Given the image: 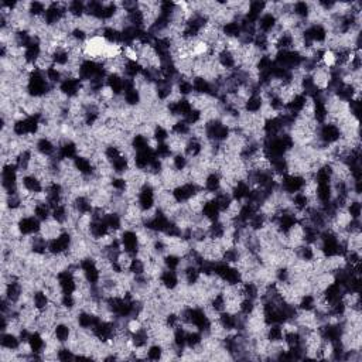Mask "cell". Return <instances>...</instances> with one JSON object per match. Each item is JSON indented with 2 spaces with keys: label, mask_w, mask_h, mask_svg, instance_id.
<instances>
[{
  "label": "cell",
  "mask_w": 362,
  "mask_h": 362,
  "mask_svg": "<svg viewBox=\"0 0 362 362\" xmlns=\"http://www.w3.org/2000/svg\"><path fill=\"white\" fill-rule=\"evenodd\" d=\"M72 238H74V235L64 229L57 238L48 241V253H51V255H64V253H67L70 251L71 245H72Z\"/></svg>",
  "instance_id": "1"
},
{
  "label": "cell",
  "mask_w": 362,
  "mask_h": 362,
  "mask_svg": "<svg viewBox=\"0 0 362 362\" xmlns=\"http://www.w3.org/2000/svg\"><path fill=\"white\" fill-rule=\"evenodd\" d=\"M306 184V179L303 176H297V174H285L280 180V190L285 191L289 195H293L296 192H300L303 190Z\"/></svg>",
  "instance_id": "2"
},
{
  "label": "cell",
  "mask_w": 362,
  "mask_h": 362,
  "mask_svg": "<svg viewBox=\"0 0 362 362\" xmlns=\"http://www.w3.org/2000/svg\"><path fill=\"white\" fill-rule=\"evenodd\" d=\"M120 244H122V249L128 252L129 255L133 257L138 256L140 244H139V235L136 231H132V229L120 231Z\"/></svg>",
  "instance_id": "3"
},
{
  "label": "cell",
  "mask_w": 362,
  "mask_h": 362,
  "mask_svg": "<svg viewBox=\"0 0 362 362\" xmlns=\"http://www.w3.org/2000/svg\"><path fill=\"white\" fill-rule=\"evenodd\" d=\"M41 224L43 222L40 219H37L34 215H30V217H23L17 222V228L23 236H33V235L40 234Z\"/></svg>",
  "instance_id": "4"
},
{
  "label": "cell",
  "mask_w": 362,
  "mask_h": 362,
  "mask_svg": "<svg viewBox=\"0 0 362 362\" xmlns=\"http://www.w3.org/2000/svg\"><path fill=\"white\" fill-rule=\"evenodd\" d=\"M82 81L79 78H65L63 82L58 85V89L61 91V94L65 95L68 99H74L79 94L82 92Z\"/></svg>",
  "instance_id": "5"
},
{
  "label": "cell",
  "mask_w": 362,
  "mask_h": 362,
  "mask_svg": "<svg viewBox=\"0 0 362 362\" xmlns=\"http://www.w3.org/2000/svg\"><path fill=\"white\" fill-rule=\"evenodd\" d=\"M58 146L54 143L51 139L48 138H38L36 142V147L34 150L40 154H43L45 157H53L54 154L57 153Z\"/></svg>",
  "instance_id": "6"
},
{
  "label": "cell",
  "mask_w": 362,
  "mask_h": 362,
  "mask_svg": "<svg viewBox=\"0 0 362 362\" xmlns=\"http://www.w3.org/2000/svg\"><path fill=\"white\" fill-rule=\"evenodd\" d=\"M277 24V17L272 13H267L265 11L260 19L257 20V24H256V30L257 33H263V34H269L272 32Z\"/></svg>",
  "instance_id": "7"
},
{
  "label": "cell",
  "mask_w": 362,
  "mask_h": 362,
  "mask_svg": "<svg viewBox=\"0 0 362 362\" xmlns=\"http://www.w3.org/2000/svg\"><path fill=\"white\" fill-rule=\"evenodd\" d=\"M160 283L163 288H166L167 290H174L180 285V277L179 273L176 270H169V269H164L159 276Z\"/></svg>",
  "instance_id": "8"
},
{
  "label": "cell",
  "mask_w": 362,
  "mask_h": 362,
  "mask_svg": "<svg viewBox=\"0 0 362 362\" xmlns=\"http://www.w3.org/2000/svg\"><path fill=\"white\" fill-rule=\"evenodd\" d=\"M74 167L75 170L78 171L81 176H94L95 174V167H94V163L91 161V159L84 157V156H76L74 159Z\"/></svg>",
  "instance_id": "9"
},
{
  "label": "cell",
  "mask_w": 362,
  "mask_h": 362,
  "mask_svg": "<svg viewBox=\"0 0 362 362\" xmlns=\"http://www.w3.org/2000/svg\"><path fill=\"white\" fill-rule=\"evenodd\" d=\"M107 86L110 88L115 96H122L125 91V78L120 74H109L107 76Z\"/></svg>",
  "instance_id": "10"
},
{
  "label": "cell",
  "mask_w": 362,
  "mask_h": 362,
  "mask_svg": "<svg viewBox=\"0 0 362 362\" xmlns=\"http://www.w3.org/2000/svg\"><path fill=\"white\" fill-rule=\"evenodd\" d=\"M201 214H203L204 218H207L210 222H215L221 217V210H219L217 201L213 198V200H210V201H207V203L204 204Z\"/></svg>",
  "instance_id": "11"
},
{
  "label": "cell",
  "mask_w": 362,
  "mask_h": 362,
  "mask_svg": "<svg viewBox=\"0 0 362 362\" xmlns=\"http://www.w3.org/2000/svg\"><path fill=\"white\" fill-rule=\"evenodd\" d=\"M72 331H74V328L70 324L61 321V323H57L55 324V327H54V335H55V338L60 341L61 344L65 345L70 341V338H71Z\"/></svg>",
  "instance_id": "12"
},
{
  "label": "cell",
  "mask_w": 362,
  "mask_h": 362,
  "mask_svg": "<svg viewBox=\"0 0 362 362\" xmlns=\"http://www.w3.org/2000/svg\"><path fill=\"white\" fill-rule=\"evenodd\" d=\"M221 180H222V177L218 171H211L204 181V190L211 192V194L218 192L221 190Z\"/></svg>",
  "instance_id": "13"
},
{
  "label": "cell",
  "mask_w": 362,
  "mask_h": 362,
  "mask_svg": "<svg viewBox=\"0 0 362 362\" xmlns=\"http://www.w3.org/2000/svg\"><path fill=\"white\" fill-rule=\"evenodd\" d=\"M22 341L19 338L17 334L14 332H9V331H4L1 332V337H0V345L3 348H9V350H13V351H17L19 347H20Z\"/></svg>",
  "instance_id": "14"
},
{
  "label": "cell",
  "mask_w": 362,
  "mask_h": 362,
  "mask_svg": "<svg viewBox=\"0 0 362 362\" xmlns=\"http://www.w3.org/2000/svg\"><path fill=\"white\" fill-rule=\"evenodd\" d=\"M263 104L265 102H263L262 96L259 95V94H253V95H251L246 99L244 110H245L246 113H259L262 107H263Z\"/></svg>",
  "instance_id": "15"
},
{
  "label": "cell",
  "mask_w": 362,
  "mask_h": 362,
  "mask_svg": "<svg viewBox=\"0 0 362 362\" xmlns=\"http://www.w3.org/2000/svg\"><path fill=\"white\" fill-rule=\"evenodd\" d=\"M265 337H266V340L269 342H282L283 337H285V331H283L282 324H270V326H267Z\"/></svg>",
  "instance_id": "16"
},
{
  "label": "cell",
  "mask_w": 362,
  "mask_h": 362,
  "mask_svg": "<svg viewBox=\"0 0 362 362\" xmlns=\"http://www.w3.org/2000/svg\"><path fill=\"white\" fill-rule=\"evenodd\" d=\"M50 303H51V298H50V296L44 290L34 291V294H33V304H34V307L38 310V311H44V310L50 306Z\"/></svg>",
  "instance_id": "17"
},
{
  "label": "cell",
  "mask_w": 362,
  "mask_h": 362,
  "mask_svg": "<svg viewBox=\"0 0 362 362\" xmlns=\"http://www.w3.org/2000/svg\"><path fill=\"white\" fill-rule=\"evenodd\" d=\"M68 14L76 20L82 19L85 16V3L79 0H72L68 3Z\"/></svg>",
  "instance_id": "18"
},
{
  "label": "cell",
  "mask_w": 362,
  "mask_h": 362,
  "mask_svg": "<svg viewBox=\"0 0 362 362\" xmlns=\"http://www.w3.org/2000/svg\"><path fill=\"white\" fill-rule=\"evenodd\" d=\"M222 32V36L226 37V38H238L241 37V24L239 22H229L225 23L221 29Z\"/></svg>",
  "instance_id": "19"
},
{
  "label": "cell",
  "mask_w": 362,
  "mask_h": 362,
  "mask_svg": "<svg viewBox=\"0 0 362 362\" xmlns=\"http://www.w3.org/2000/svg\"><path fill=\"white\" fill-rule=\"evenodd\" d=\"M51 208H50V205L47 203H40L36 205V208H34V217L37 218V219H40L41 222L44 221H48L50 218H51Z\"/></svg>",
  "instance_id": "20"
},
{
  "label": "cell",
  "mask_w": 362,
  "mask_h": 362,
  "mask_svg": "<svg viewBox=\"0 0 362 362\" xmlns=\"http://www.w3.org/2000/svg\"><path fill=\"white\" fill-rule=\"evenodd\" d=\"M293 14L300 20H307L310 16V4L306 1L293 3Z\"/></svg>",
  "instance_id": "21"
},
{
  "label": "cell",
  "mask_w": 362,
  "mask_h": 362,
  "mask_svg": "<svg viewBox=\"0 0 362 362\" xmlns=\"http://www.w3.org/2000/svg\"><path fill=\"white\" fill-rule=\"evenodd\" d=\"M129 272L133 275V276H140V275H145L146 273V263L139 257L135 256L130 262V266H129Z\"/></svg>",
  "instance_id": "22"
},
{
  "label": "cell",
  "mask_w": 362,
  "mask_h": 362,
  "mask_svg": "<svg viewBox=\"0 0 362 362\" xmlns=\"http://www.w3.org/2000/svg\"><path fill=\"white\" fill-rule=\"evenodd\" d=\"M163 351H164V348L160 344L151 342L147 347V360H150V361H160L163 358Z\"/></svg>",
  "instance_id": "23"
},
{
  "label": "cell",
  "mask_w": 362,
  "mask_h": 362,
  "mask_svg": "<svg viewBox=\"0 0 362 362\" xmlns=\"http://www.w3.org/2000/svg\"><path fill=\"white\" fill-rule=\"evenodd\" d=\"M348 215L351 217V219H361V213H362V207H361V201L358 200H352V201H348L347 207H345Z\"/></svg>",
  "instance_id": "24"
},
{
  "label": "cell",
  "mask_w": 362,
  "mask_h": 362,
  "mask_svg": "<svg viewBox=\"0 0 362 362\" xmlns=\"http://www.w3.org/2000/svg\"><path fill=\"white\" fill-rule=\"evenodd\" d=\"M181 257L179 255H174V253H167V255L163 256V265L166 269L169 270H177L180 266Z\"/></svg>",
  "instance_id": "25"
},
{
  "label": "cell",
  "mask_w": 362,
  "mask_h": 362,
  "mask_svg": "<svg viewBox=\"0 0 362 362\" xmlns=\"http://www.w3.org/2000/svg\"><path fill=\"white\" fill-rule=\"evenodd\" d=\"M47 10V6L43 1H30L29 3V14L32 17H43Z\"/></svg>",
  "instance_id": "26"
},
{
  "label": "cell",
  "mask_w": 362,
  "mask_h": 362,
  "mask_svg": "<svg viewBox=\"0 0 362 362\" xmlns=\"http://www.w3.org/2000/svg\"><path fill=\"white\" fill-rule=\"evenodd\" d=\"M72 360H75V352L72 351L70 347L61 345V347L58 348V361L67 362V361H72Z\"/></svg>",
  "instance_id": "27"
},
{
  "label": "cell",
  "mask_w": 362,
  "mask_h": 362,
  "mask_svg": "<svg viewBox=\"0 0 362 362\" xmlns=\"http://www.w3.org/2000/svg\"><path fill=\"white\" fill-rule=\"evenodd\" d=\"M201 116H203V112L201 110H198V109H194L192 108L191 110L185 115V116L182 117L190 126H192V125H195V123H198L200 120H201Z\"/></svg>",
  "instance_id": "28"
}]
</instances>
